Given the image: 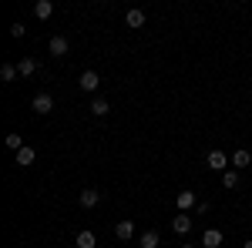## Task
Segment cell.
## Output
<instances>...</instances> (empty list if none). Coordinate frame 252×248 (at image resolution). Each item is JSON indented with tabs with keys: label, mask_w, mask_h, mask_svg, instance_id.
<instances>
[{
	"label": "cell",
	"mask_w": 252,
	"mask_h": 248,
	"mask_svg": "<svg viewBox=\"0 0 252 248\" xmlns=\"http://www.w3.org/2000/svg\"><path fill=\"white\" fill-rule=\"evenodd\" d=\"M24 34H27V27H24V24H14V27H10V37H24Z\"/></svg>",
	"instance_id": "21"
},
{
	"label": "cell",
	"mask_w": 252,
	"mask_h": 248,
	"mask_svg": "<svg viewBox=\"0 0 252 248\" xmlns=\"http://www.w3.org/2000/svg\"><path fill=\"white\" fill-rule=\"evenodd\" d=\"M88 108H91V114H94V117H104V114H108V111H111V104H108L104 97H94V101H91Z\"/></svg>",
	"instance_id": "14"
},
{
	"label": "cell",
	"mask_w": 252,
	"mask_h": 248,
	"mask_svg": "<svg viewBox=\"0 0 252 248\" xmlns=\"http://www.w3.org/2000/svg\"><path fill=\"white\" fill-rule=\"evenodd\" d=\"M158 242H161L158 231H145V235L138 238V245H141V248H158Z\"/></svg>",
	"instance_id": "17"
},
{
	"label": "cell",
	"mask_w": 252,
	"mask_h": 248,
	"mask_svg": "<svg viewBox=\"0 0 252 248\" xmlns=\"http://www.w3.org/2000/svg\"><path fill=\"white\" fill-rule=\"evenodd\" d=\"M74 245H78V248H94V245H97L94 231H88V228H84V231H78V238H74Z\"/></svg>",
	"instance_id": "13"
},
{
	"label": "cell",
	"mask_w": 252,
	"mask_h": 248,
	"mask_svg": "<svg viewBox=\"0 0 252 248\" xmlns=\"http://www.w3.org/2000/svg\"><path fill=\"white\" fill-rule=\"evenodd\" d=\"M125 24H128V27H145V10H128V14H125Z\"/></svg>",
	"instance_id": "15"
},
{
	"label": "cell",
	"mask_w": 252,
	"mask_h": 248,
	"mask_svg": "<svg viewBox=\"0 0 252 248\" xmlns=\"http://www.w3.org/2000/svg\"><path fill=\"white\" fill-rule=\"evenodd\" d=\"M31 108H34V114H51V111H54V97L40 91V94H34V101H31Z\"/></svg>",
	"instance_id": "1"
},
{
	"label": "cell",
	"mask_w": 252,
	"mask_h": 248,
	"mask_svg": "<svg viewBox=\"0 0 252 248\" xmlns=\"http://www.w3.org/2000/svg\"><path fill=\"white\" fill-rule=\"evenodd\" d=\"M78 84H81V91H97V84H101V74H97V71H84Z\"/></svg>",
	"instance_id": "5"
},
{
	"label": "cell",
	"mask_w": 252,
	"mask_h": 248,
	"mask_svg": "<svg viewBox=\"0 0 252 248\" xmlns=\"http://www.w3.org/2000/svg\"><path fill=\"white\" fill-rule=\"evenodd\" d=\"M34 71H37V60H34V57H20L17 60V74L20 77H31Z\"/></svg>",
	"instance_id": "11"
},
{
	"label": "cell",
	"mask_w": 252,
	"mask_h": 248,
	"mask_svg": "<svg viewBox=\"0 0 252 248\" xmlns=\"http://www.w3.org/2000/svg\"><path fill=\"white\" fill-rule=\"evenodd\" d=\"M17 77V64H3L0 67V81H14Z\"/></svg>",
	"instance_id": "18"
},
{
	"label": "cell",
	"mask_w": 252,
	"mask_h": 248,
	"mask_svg": "<svg viewBox=\"0 0 252 248\" xmlns=\"http://www.w3.org/2000/svg\"><path fill=\"white\" fill-rule=\"evenodd\" d=\"M67 37H51V44H47V51H51V57H64L67 54Z\"/></svg>",
	"instance_id": "7"
},
{
	"label": "cell",
	"mask_w": 252,
	"mask_h": 248,
	"mask_svg": "<svg viewBox=\"0 0 252 248\" xmlns=\"http://www.w3.org/2000/svg\"><path fill=\"white\" fill-rule=\"evenodd\" d=\"M172 228H175V235H182V238H185V235L192 231V215H185V211H178V215L172 218Z\"/></svg>",
	"instance_id": "3"
},
{
	"label": "cell",
	"mask_w": 252,
	"mask_h": 248,
	"mask_svg": "<svg viewBox=\"0 0 252 248\" xmlns=\"http://www.w3.org/2000/svg\"><path fill=\"white\" fill-rule=\"evenodd\" d=\"M101 198H104L101 188H84V191H81V208H94Z\"/></svg>",
	"instance_id": "4"
},
{
	"label": "cell",
	"mask_w": 252,
	"mask_h": 248,
	"mask_svg": "<svg viewBox=\"0 0 252 248\" xmlns=\"http://www.w3.org/2000/svg\"><path fill=\"white\" fill-rule=\"evenodd\" d=\"M202 245H205V248H222V231L209 228L205 235H202Z\"/></svg>",
	"instance_id": "10"
},
{
	"label": "cell",
	"mask_w": 252,
	"mask_h": 248,
	"mask_svg": "<svg viewBox=\"0 0 252 248\" xmlns=\"http://www.w3.org/2000/svg\"><path fill=\"white\" fill-rule=\"evenodd\" d=\"M222 185L225 188H239V171H225L222 174Z\"/></svg>",
	"instance_id": "19"
},
{
	"label": "cell",
	"mask_w": 252,
	"mask_h": 248,
	"mask_svg": "<svg viewBox=\"0 0 252 248\" xmlns=\"http://www.w3.org/2000/svg\"><path fill=\"white\" fill-rule=\"evenodd\" d=\"M182 248H192V245H182Z\"/></svg>",
	"instance_id": "23"
},
{
	"label": "cell",
	"mask_w": 252,
	"mask_h": 248,
	"mask_svg": "<svg viewBox=\"0 0 252 248\" xmlns=\"http://www.w3.org/2000/svg\"><path fill=\"white\" fill-rule=\"evenodd\" d=\"M242 248H252V242H246V245H242Z\"/></svg>",
	"instance_id": "22"
},
{
	"label": "cell",
	"mask_w": 252,
	"mask_h": 248,
	"mask_svg": "<svg viewBox=\"0 0 252 248\" xmlns=\"http://www.w3.org/2000/svg\"><path fill=\"white\" fill-rule=\"evenodd\" d=\"M7 148H10V151H20V148H24L20 134H7Z\"/></svg>",
	"instance_id": "20"
},
{
	"label": "cell",
	"mask_w": 252,
	"mask_h": 248,
	"mask_svg": "<svg viewBox=\"0 0 252 248\" xmlns=\"http://www.w3.org/2000/svg\"><path fill=\"white\" fill-rule=\"evenodd\" d=\"M34 158H37V151H34L31 144H24V148L17 151V165H20V168H31V165H34Z\"/></svg>",
	"instance_id": "9"
},
{
	"label": "cell",
	"mask_w": 252,
	"mask_h": 248,
	"mask_svg": "<svg viewBox=\"0 0 252 248\" xmlns=\"http://www.w3.org/2000/svg\"><path fill=\"white\" fill-rule=\"evenodd\" d=\"M115 235L121 238V242H131V238H135V221H118Z\"/></svg>",
	"instance_id": "8"
},
{
	"label": "cell",
	"mask_w": 252,
	"mask_h": 248,
	"mask_svg": "<svg viewBox=\"0 0 252 248\" xmlns=\"http://www.w3.org/2000/svg\"><path fill=\"white\" fill-rule=\"evenodd\" d=\"M34 14H37L40 20H47L54 14V3H51V0H37V3H34Z\"/></svg>",
	"instance_id": "16"
},
{
	"label": "cell",
	"mask_w": 252,
	"mask_h": 248,
	"mask_svg": "<svg viewBox=\"0 0 252 248\" xmlns=\"http://www.w3.org/2000/svg\"><path fill=\"white\" fill-rule=\"evenodd\" d=\"M229 161H232L235 171H242V168H249V165H252V154H249V151H235Z\"/></svg>",
	"instance_id": "12"
},
{
	"label": "cell",
	"mask_w": 252,
	"mask_h": 248,
	"mask_svg": "<svg viewBox=\"0 0 252 248\" xmlns=\"http://www.w3.org/2000/svg\"><path fill=\"white\" fill-rule=\"evenodd\" d=\"M175 205H178V211H185V215H189L192 208H198V198H195V191L182 188V191H178V198H175Z\"/></svg>",
	"instance_id": "2"
},
{
	"label": "cell",
	"mask_w": 252,
	"mask_h": 248,
	"mask_svg": "<svg viewBox=\"0 0 252 248\" xmlns=\"http://www.w3.org/2000/svg\"><path fill=\"white\" fill-rule=\"evenodd\" d=\"M205 161H209V168H212V171H225V165H232V161H229L222 151H209V158H205Z\"/></svg>",
	"instance_id": "6"
}]
</instances>
